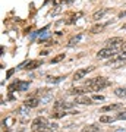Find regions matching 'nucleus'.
<instances>
[{"mask_svg": "<svg viewBox=\"0 0 126 132\" xmlns=\"http://www.w3.org/2000/svg\"><path fill=\"white\" fill-rule=\"evenodd\" d=\"M110 85V81L103 78V76H97V78H93V79H88L85 82V87L88 88V91H98L103 90L106 87Z\"/></svg>", "mask_w": 126, "mask_h": 132, "instance_id": "f257e3e1", "label": "nucleus"}, {"mask_svg": "<svg viewBox=\"0 0 126 132\" xmlns=\"http://www.w3.org/2000/svg\"><path fill=\"white\" fill-rule=\"evenodd\" d=\"M43 128H52L47 122V119L44 118H35L32 120V131H37V129H43Z\"/></svg>", "mask_w": 126, "mask_h": 132, "instance_id": "f03ea898", "label": "nucleus"}, {"mask_svg": "<svg viewBox=\"0 0 126 132\" xmlns=\"http://www.w3.org/2000/svg\"><path fill=\"white\" fill-rule=\"evenodd\" d=\"M123 40L122 38H119V37H114V38H110V40H107L106 41V47H108V48H114L116 50L117 47H122V44H123Z\"/></svg>", "mask_w": 126, "mask_h": 132, "instance_id": "7ed1b4c3", "label": "nucleus"}, {"mask_svg": "<svg viewBox=\"0 0 126 132\" xmlns=\"http://www.w3.org/2000/svg\"><path fill=\"white\" fill-rule=\"evenodd\" d=\"M114 52H116L114 48L104 47V48H101V50L97 53V57H98V59H108V57L114 56Z\"/></svg>", "mask_w": 126, "mask_h": 132, "instance_id": "20e7f679", "label": "nucleus"}, {"mask_svg": "<svg viewBox=\"0 0 126 132\" xmlns=\"http://www.w3.org/2000/svg\"><path fill=\"white\" fill-rule=\"evenodd\" d=\"M94 71V66H88V68H82V69H78V71L73 73V79L75 81H78V79H82L88 72Z\"/></svg>", "mask_w": 126, "mask_h": 132, "instance_id": "39448f33", "label": "nucleus"}, {"mask_svg": "<svg viewBox=\"0 0 126 132\" xmlns=\"http://www.w3.org/2000/svg\"><path fill=\"white\" fill-rule=\"evenodd\" d=\"M54 107H56V112H69V110H72V107H73V104L72 103H63V101H57L56 104H54Z\"/></svg>", "mask_w": 126, "mask_h": 132, "instance_id": "423d86ee", "label": "nucleus"}, {"mask_svg": "<svg viewBox=\"0 0 126 132\" xmlns=\"http://www.w3.org/2000/svg\"><path fill=\"white\" fill-rule=\"evenodd\" d=\"M123 65H126V57H114L107 63V66H112V68H119Z\"/></svg>", "mask_w": 126, "mask_h": 132, "instance_id": "0eeeda50", "label": "nucleus"}, {"mask_svg": "<svg viewBox=\"0 0 126 132\" xmlns=\"http://www.w3.org/2000/svg\"><path fill=\"white\" fill-rule=\"evenodd\" d=\"M15 88H18L21 91H27L29 88V82H23V81H19V82H15L13 85H10V90L13 91Z\"/></svg>", "mask_w": 126, "mask_h": 132, "instance_id": "6e6552de", "label": "nucleus"}, {"mask_svg": "<svg viewBox=\"0 0 126 132\" xmlns=\"http://www.w3.org/2000/svg\"><path fill=\"white\" fill-rule=\"evenodd\" d=\"M107 13V9H101V10H97V12H94L93 16H91V19L93 21H98V19H101L104 16V15Z\"/></svg>", "mask_w": 126, "mask_h": 132, "instance_id": "1a4fd4ad", "label": "nucleus"}, {"mask_svg": "<svg viewBox=\"0 0 126 132\" xmlns=\"http://www.w3.org/2000/svg\"><path fill=\"white\" fill-rule=\"evenodd\" d=\"M120 107H122V104H119V103H117V104H108V106H104V107L101 109V112L104 113V112H112V110H119Z\"/></svg>", "mask_w": 126, "mask_h": 132, "instance_id": "9d476101", "label": "nucleus"}, {"mask_svg": "<svg viewBox=\"0 0 126 132\" xmlns=\"http://www.w3.org/2000/svg\"><path fill=\"white\" fill-rule=\"evenodd\" d=\"M98 131H100L98 125H87V126L82 128V132H98Z\"/></svg>", "mask_w": 126, "mask_h": 132, "instance_id": "9b49d317", "label": "nucleus"}, {"mask_svg": "<svg viewBox=\"0 0 126 132\" xmlns=\"http://www.w3.org/2000/svg\"><path fill=\"white\" fill-rule=\"evenodd\" d=\"M38 103H40V100H37V98H28L27 101H25V107H37L38 106Z\"/></svg>", "mask_w": 126, "mask_h": 132, "instance_id": "f8f14e48", "label": "nucleus"}, {"mask_svg": "<svg viewBox=\"0 0 126 132\" xmlns=\"http://www.w3.org/2000/svg\"><path fill=\"white\" fill-rule=\"evenodd\" d=\"M41 63L43 62H40V60H31V62H28L27 63V69H35V68H38V66H41Z\"/></svg>", "mask_w": 126, "mask_h": 132, "instance_id": "ddd939ff", "label": "nucleus"}, {"mask_svg": "<svg viewBox=\"0 0 126 132\" xmlns=\"http://www.w3.org/2000/svg\"><path fill=\"white\" fill-rule=\"evenodd\" d=\"M76 103H79V104H91L94 103L91 98H88V97H78L76 98Z\"/></svg>", "mask_w": 126, "mask_h": 132, "instance_id": "4468645a", "label": "nucleus"}, {"mask_svg": "<svg viewBox=\"0 0 126 132\" xmlns=\"http://www.w3.org/2000/svg\"><path fill=\"white\" fill-rule=\"evenodd\" d=\"M114 94L117 97H120V98H125L126 97V88H116L114 90Z\"/></svg>", "mask_w": 126, "mask_h": 132, "instance_id": "2eb2a0df", "label": "nucleus"}, {"mask_svg": "<svg viewBox=\"0 0 126 132\" xmlns=\"http://www.w3.org/2000/svg\"><path fill=\"white\" fill-rule=\"evenodd\" d=\"M100 122L112 123V122H114V118H112V116H101V118H100Z\"/></svg>", "mask_w": 126, "mask_h": 132, "instance_id": "dca6fc26", "label": "nucleus"}, {"mask_svg": "<svg viewBox=\"0 0 126 132\" xmlns=\"http://www.w3.org/2000/svg\"><path fill=\"white\" fill-rule=\"evenodd\" d=\"M81 38H82V35H76V37H73V38H72V40H70L69 43H68V46H69V47H72V46H75V44H76V43L79 41Z\"/></svg>", "mask_w": 126, "mask_h": 132, "instance_id": "f3484780", "label": "nucleus"}, {"mask_svg": "<svg viewBox=\"0 0 126 132\" xmlns=\"http://www.w3.org/2000/svg\"><path fill=\"white\" fill-rule=\"evenodd\" d=\"M104 28V25H95V27H93V28H91V32L93 34H97V32H100V31H101V29Z\"/></svg>", "mask_w": 126, "mask_h": 132, "instance_id": "a211bd4d", "label": "nucleus"}, {"mask_svg": "<svg viewBox=\"0 0 126 132\" xmlns=\"http://www.w3.org/2000/svg\"><path fill=\"white\" fill-rule=\"evenodd\" d=\"M65 59V54L62 53V54H57L56 57H53V60H52V63H59L60 60H63Z\"/></svg>", "mask_w": 126, "mask_h": 132, "instance_id": "6ab92c4d", "label": "nucleus"}, {"mask_svg": "<svg viewBox=\"0 0 126 132\" xmlns=\"http://www.w3.org/2000/svg\"><path fill=\"white\" fill-rule=\"evenodd\" d=\"M87 90H82V88H73V90H70V94H76V95H79V94H84Z\"/></svg>", "mask_w": 126, "mask_h": 132, "instance_id": "aec40b11", "label": "nucleus"}, {"mask_svg": "<svg viewBox=\"0 0 126 132\" xmlns=\"http://www.w3.org/2000/svg\"><path fill=\"white\" fill-rule=\"evenodd\" d=\"M62 79H63L62 76H56V78H52V76H48V78H47V81H48V82H53V84H56V82H60Z\"/></svg>", "mask_w": 126, "mask_h": 132, "instance_id": "412c9836", "label": "nucleus"}, {"mask_svg": "<svg viewBox=\"0 0 126 132\" xmlns=\"http://www.w3.org/2000/svg\"><path fill=\"white\" fill-rule=\"evenodd\" d=\"M116 119H120V120H126V112H122L116 116Z\"/></svg>", "mask_w": 126, "mask_h": 132, "instance_id": "4be33fe9", "label": "nucleus"}, {"mask_svg": "<svg viewBox=\"0 0 126 132\" xmlns=\"http://www.w3.org/2000/svg\"><path fill=\"white\" fill-rule=\"evenodd\" d=\"M60 3H68V0H53V5L59 6Z\"/></svg>", "mask_w": 126, "mask_h": 132, "instance_id": "5701e85b", "label": "nucleus"}, {"mask_svg": "<svg viewBox=\"0 0 126 132\" xmlns=\"http://www.w3.org/2000/svg\"><path fill=\"white\" fill-rule=\"evenodd\" d=\"M93 100H95V101H103V100H104V97H103V95H94V97H93Z\"/></svg>", "mask_w": 126, "mask_h": 132, "instance_id": "b1692460", "label": "nucleus"}, {"mask_svg": "<svg viewBox=\"0 0 126 132\" xmlns=\"http://www.w3.org/2000/svg\"><path fill=\"white\" fill-rule=\"evenodd\" d=\"M120 52L123 53V54H126V41L122 44V47H120Z\"/></svg>", "mask_w": 126, "mask_h": 132, "instance_id": "393cba45", "label": "nucleus"}, {"mask_svg": "<svg viewBox=\"0 0 126 132\" xmlns=\"http://www.w3.org/2000/svg\"><path fill=\"white\" fill-rule=\"evenodd\" d=\"M34 132H50V128H43V129H37Z\"/></svg>", "mask_w": 126, "mask_h": 132, "instance_id": "a878e982", "label": "nucleus"}, {"mask_svg": "<svg viewBox=\"0 0 126 132\" xmlns=\"http://www.w3.org/2000/svg\"><path fill=\"white\" fill-rule=\"evenodd\" d=\"M12 75H13V69H10V71L7 72V75H6V76H7V78H9V76H12Z\"/></svg>", "mask_w": 126, "mask_h": 132, "instance_id": "bb28decb", "label": "nucleus"}, {"mask_svg": "<svg viewBox=\"0 0 126 132\" xmlns=\"http://www.w3.org/2000/svg\"><path fill=\"white\" fill-rule=\"evenodd\" d=\"M123 16H126V10H125V12H120V13H119V18H123Z\"/></svg>", "mask_w": 126, "mask_h": 132, "instance_id": "cd10ccee", "label": "nucleus"}, {"mask_svg": "<svg viewBox=\"0 0 126 132\" xmlns=\"http://www.w3.org/2000/svg\"><path fill=\"white\" fill-rule=\"evenodd\" d=\"M122 29H126V24H123V25H122Z\"/></svg>", "mask_w": 126, "mask_h": 132, "instance_id": "c85d7f7f", "label": "nucleus"}]
</instances>
